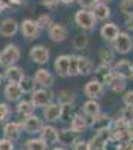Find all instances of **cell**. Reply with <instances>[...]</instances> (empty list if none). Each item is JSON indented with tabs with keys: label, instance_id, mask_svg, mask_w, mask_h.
Returning <instances> with one entry per match:
<instances>
[{
	"label": "cell",
	"instance_id": "f546056e",
	"mask_svg": "<svg viewBox=\"0 0 133 150\" xmlns=\"http://www.w3.org/2000/svg\"><path fill=\"white\" fill-rule=\"evenodd\" d=\"M106 146H108V141L103 140L99 134L93 135L91 138L88 140V147H90V150H106Z\"/></svg>",
	"mask_w": 133,
	"mask_h": 150
},
{
	"label": "cell",
	"instance_id": "9a60e30c",
	"mask_svg": "<svg viewBox=\"0 0 133 150\" xmlns=\"http://www.w3.org/2000/svg\"><path fill=\"white\" fill-rule=\"evenodd\" d=\"M112 75H114V71H112L111 65L100 63L97 68L94 69V78L97 81H100V83H103V84H109Z\"/></svg>",
	"mask_w": 133,
	"mask_h": 150
},
{
	"label": "cell",
	"instance_id": "816d5d0a",
	"mask_svg": "<svg viewBox=\"0 0 133 150\" xmlns=\"http://www.w3.org/2000/svg\"><path fill=\"white\" fill-rule=\"evenodd\" d=\"M99 2H102V3H108V5H109L111 2H114V0H99Z\"/></svg>",
	"mask_w": 133,
	"mask_h": 150
},
{
	"label": "cell",
	"instance_id": "4316f807",
	"mask_svg": "<svg viewBox=\"0 0 133 150\" xmlns=\"http://www.w3.org/2000/svg\"><path fill=\"white\" fill-rule=\"evenodd\" d=\"M126 80H127V78L120 77V75L114 74L108 86H109V89H111L114 93H121V92H124V90H126Z\"/></svg>",
	"mask_w": 133,
	"mask_h": 150
},
{
	"label": "cell",
	"instance_id": "f35d334b",
	"mask_svg": "<svg viewBox=\"0 0 133 150\" xmlns=\"http://www.w3.org/2000/svg\"><path fill=\"white\" fill-rule=\"evenodd\" d=\"M10 107L8 105V104H5V102H2L0 104V123H3L5 120H8L9 119V116H10Z\"/></svg>",
	"mask_w": 133,
	"mask_h": 150
},
{
	"label": "cell",
	"instance_id": "7c38bea8",
	"mask_svg": "<svg viewBox=\"0 0 133 150\" xmlns=\"http://www.w3.org/2000/svg\"><path fill=\"white\" fill-rule=\"evenodd\" d=\"M33 78H34L36 84L41 86V87H48V89H51L52 84H54V75L45 68H41V69L36 71Z\"/></svg>",
	"mask_w": 133,
	"mask_h": 150
},
{
	"label": "cell",
	"instance_id": "8d00e7d4",
	"mask_svg": "<svg viewBox=\"0 0 133 150\" xmlns=\"http://www.w3.org/2000/svg\"><path fill=\"white\" fill-rule=\"evenodd\" d=\"M36 23L39 24L41 29H50L51 24H52V18H51L50 14H42V15H39L38 20H36Z\"/></svg>",
	"mask_w": 133,
	"mask_h": 150
},
{
	"label": "cell",
	"instance_id": "c3c4849f",
	"mask_svg": "<svg viewBox=\"0 0 133 150\" xmlns=\"http://www.w3.org/2000/svg\"><path fill=\"white\" fill-rule=\"evenodd\" d=\"M63 5H74L75 2H78V0H60Z\"/></svg>",
	"mask_w": 133,
	"mask_h": 150
},
{
	"label": "cell",
	"instance_id": "484cf974",
	"mask_svg": "<svg viewBox=\"0 0 133 150\" xmlns=\"http://www.w3.org/2000/svg\"><path fill=\"white\" fill-rule=\"evenodd\" d=\"M91 11H93L94 17L97 18V21H99V20H100V21H105V20H108V18L111 17V8H109V5H108V3L99 2Z\"/></svg>",
	"mask_w": 133,
	"mask_h": 150
},
{
	"label": "cell",
	"instance_id": "d590c367",
	"mask_svg": "<svg viewBox=\"0 0 133 150\" xmlns=\"http://www.w3.org/2000/svg\"><path fill=\"white\" fill-rule=\"evenodd\" d=\"M75 105L74 104H67V105H63V114H62V120L64 122H70L72 119L75 117Z\"/></svg>",
	"mask_w": 133,
	"mask_h": 150
},
{
	"label": "cell",
	"instance_id": "44dd1931",
	"mask_svg": "<svg viewBox=\"0 0 133 150\" xmlns=\"http://www.w3.org/2000/svg\"><path fill=\"white\" fill-rule=\"evenodd\" d=\"M111 125H112V120L111 117L105 114V112H99L97 116H96L91 122H90V128L93 131H102V129H108V128H111Z\"/></svg>",
	"mask_w": 133,
	"mask_h": 150
},
{
	"label": "cell",
	"instance_id": "9c48e42d",
	"mask_svg": "<svg viewBox=\"0 0 133 150\" xmlns=\"http://www.w3.org/2000/svg\"><path fill=\"white\" fill-rule=\"evenodd\" d=\"M29 57L32 62H34L38 65H46L48 60H50V50L43 45H36L30 50Z\"/></svg>",
	"mask_w": 133,
	"mask_h": 150
},
{
	"label": "cell",
	"instance_id": "7dc6e473",
	"mask_svg": "<svg viewBox=\"0 0 133 150\" xmlns=\"http://www.w3.org/2000/svg\"><path fill=\"white\" fill-rule=\"evenodd\" d=\"M121 147H123V150H133V143L130 141V143H126V144H121Z\"/></svg>",
	"mask_w": 133,
	"mask_h": 150
},
{
	"label": "cell",
	"instance_id": "2e32d148",
	"mask_svg": "<svg viewBox=\"0 0 133 150\" xmlns=\"http://www.w3.org/2000/svg\"><path fill=\"white\" fill-rule=\"evenodd\" d=\"M69 62H70V56L67 54H62L57 56V59L54 60V71L58 77H69Z\"/></svg>",
	"mask_w": 133,
	"mask_h": 150
},
{
	"label": "cell",
	"instance_id": "ee69618b",
	"mask_svg": "<svg viewBox=\"0 0 133 150\" xmlns=\"http://www.w3.org/2000/svg\"><path fill=\"white\" fill-rule=\"evenodd\" d=\"M123 104L127 107H133V90H127L123 95Z\"/></svg>",
	"mask_w": 133,
	"mask_h": 150
},
{
	"label": "cell",
	"instance_id": "30bf717a",
	"mask_svg": "<svg viewBox=\"0 0 133 150\" xmlns=\"http://www.w3.org/2000/svg\"><path fill=\"white\" fill-rule=\"evenodd\" d=\"M22 123L21 122H8L5 123V126H3V135H5V138L10 140V141H15L18 140L21 134H22Z\"/></svg>",
	"mask_w": 133,
	"mask_h": 150
},
{
	"label": "cell",
	"instance_id": "74e56055",
	"mask_svg": "<svg viewBox=\"0 0 133 150\" xmlns=\"http://www.w3.org/2000/svg\"><path fill=\"white\" fill-rule=\"evenodd\" d=\"M120 117H121L123 120H126L127 123L133 122V107L124 105V107L121 108V111H120Z\"/></svg>",
	"mask_w": 133,
	"mask_h": 150
},
{
	"label": "cell",
	"instance_id": "f6af8a7d",
	"mask_svg": "<svg viewBox=\"0 0 133 150\" xmlns=\"http://www.w3.org/2000/svg\"><path fill=\"white\" fill-rule=\"evenodd\" d=\"M126 27L129 30H133V14H130V15L126 17Z\"/></svg>",
	"mask_w": 133,
	"mask_h": 150
},
{
	"label": "cell",
	"instance_id": "e0dca14e",
	"mask_svg": "<svg viewBox=\"0 0 133 150\" xmlns=\"http://www.w3.org/2000/svg\"><path fill=\"white\" fill-rule=\"evenodd\" d=\"M3 95L6 98V101L9 102H18L20 99L22 98V90H21V86L17 84V83H8L5 90H3Z\"/></svg>",
	"mask_w": 133,
	"mask_h": 150
},
{
	"label": "cell",
	"instance_id": "1f68e13d",
	"mask_svg": "<svg viewBox=\"0 0 133 150\" xmlns=\"http://www.w3.org/2000/svg\"><path fill=\"white\" fill-rule=\"evenodd\" d=\"M26 150H48V144L41 138H30L26 141Z\"/></svg>",
	"mask_w": 133,
	"mask_h": 150
},
{
	"label": "cell",
	"instance_id": "5bb4252c",
	"mask_svg": "<svg viewBox=\"0 0 133 150\" xmlns=\"http://www.w3.org/2000/svg\"><path fill=\"white\" fill-rule=\"evenodd\" d=\"M79 135L78 132H75L74 129H70V128H66V129H62V131H58V143L62 144V146H74L78 140H79Z\"/></svg>",
	"mask_w": 133,
	"mask_h": 150
},
{
	"label": "cell",
	"instance_id": "e575fe53",
	"mask_svg": "<svg viewBox=\"0 0 133 150\" xmlns=\"http://www.w3.org/2000/svg\"><path fill=\"white\" fill-rule=\"evenodd\" d=\"M76 75H79V59H78V56H70L69 77H76Z\"/></svg>",
	"mask_w": 133,
	"mask_h": 150
},
{
	"label": "cell",
	"instance_id": "ba28073f",
	"mask_svg": "<svg viewBox=\"0 0 133 150\" xmlns=\"http://www.w3.org/2000/svg\"><path fill=\"white\" fill-rule=\"evenodd\" d=\"M62 114H63V105L60 102H51L50 105H46L42 111V116L46 122H58L62 120Z\"/></svg>",
	"mask_w": 133,
	"mask_h": 150
},
{
	"label": "cell",
	"instance_id": "83f0119b",
	"mask_svg": "<svg viewBox=\"0 0 133 150\" xmlns=\"http://www.w3.org/2000/svg\"><path fill=\"white\" fill-rule=\"evenodd\" d=\"M58 102L62 104V105H67V104H75L76 101V93L74 90H70V89H63V90H60L58 95Z\"/></svg>",
	"mask_w": 133,
	"mask_h": 150
},
{
	"label": "cell",
	"instance_id": "3957f363",
	"mask_svg": "<svg viewBox=\"0 0 133 150\" xmlns=\"http://www.w3.org/2000/svg\"><path fill=\"white\" fill-rule=\"evenodd\" d=\"M75 23L76 26L82 30H93L96 27L97 18L94 17L93 11L90 9H79L75 14Z\"/></svg>",
	"mask_w": 133,
	"mask_h": 150
},
{
	"label": "cell",
	"instance_id": "8992f818",
	"mask_svg": "<svg viewBox=\"0 0 133 150\" xmlns=\"http://www.w3.org/2000/svg\"><path fill=\"white\" fill-rule=\"evenodd\" d=\"M84 95H85L88 99H100L105 95V84L97 81L96 78L90 80L85 86H84Z\"/></svg>",
	"mask_w": 133,
	"mask_h": 150
},
{
	"label": "cell",
	"instance_id": "f907efd6",
	"mask_svg": "<svg viewBox=\"0 0 133 150\" xmlns=\"http://www.w3.org/2000/svg\"><path fill=\"white\" fill-rule=\"evenodd\" d=\"M6 6H8V5L5 3V0H0V14H2V11H3Z\"/></svg>",
	"mask_w": 133,
	"mask_h": 150
},
{
	"label": "cell",
	"instance_id": "4dcf8cb0",
	"mask_svg": "<svg viewBox=\"0 0 133 150\" xmlns=\"http://www.w3.org/2000/svg\"><path fill=\"white\" fill-rule=\"evenodd\" d=\"M99 59H100L102 63H106V65L114 63V60H115V50L114 48H102L99 51Z\"/></svg>",
	"mask_w": 133,
	"mask_h": 150
},
{
	"label": "cell",
	"instance_id": "7a4b0ae2",
	"mask_svg": "<svg viewBox=\"0 0 133 150\" xmlns=\"http://www.w3.org/2000/svg\"><path fill=\"white\" fill-rule=\"evenodd\" d=\"M32 98L30 101L36 108H45L46 105H50L54 99V93L51 89L48 87H41V89H36L33 93H30Z\"/></svg>",
	"mask_w": 133,
	"mask_h": 150
},
{
	"label": "cell",
	"instance_id": "5b68a950",
	"mask_svg": "<svg viewBox=\"0 0 133 150\" xmlns=\"http://www.w3.org/2000/svg\"><path fill=\"white\" fill-rule=\"evenodd\" d=\"M20 30L22 33V36L26 38V39L29 41H34V39H38L39 35H41V27H39V24L36 23L34 20H24L21 23V26H20Z\"/></svg>",
	"mask_w": 133,
	"mask_h": 150
},
{
	"label": "cell",
	"instance_id": "d4e9b609",
	"mask_svg": "<svg viewBox=\"0 0 133 150\" xmlns=\"http://www.w3.org/2000/svg\"><path fill=\"white\" fill-rule=\"evenodd\" d=\"M70 129H74L75 132L78 134H82L84 131H85L87 128H90V123H88V119L84 116V114H75V117L72 119L70 122Z\"/></svg>",
	"mask_w": 133,
	"mask_h": 150
},
{
	"label": "cell",
	"instance_id": "d6a6232c",
	"mask_svg": "<svg viewBox=\"0 0 133 150\" xmlns=\"http://www.w3.org/2000/svg\"><path fill=\"white\" fill-rule=\"evenodd\" d=\"M88 36L85 35V33H78V35H75V38H74V41H72V45H74V48L75 50H85L87 47H88Z\"/></svg>",
	"mask_w": 133,
	"mask_h": 150
},
{
	"label": "cell",
	"instance_id": "db71d44e",
	"mask_svg": "<svg viewBox=\"0 0 133 150\" xmlns=\"http://www.w3.org/2000/svg\"><path fill=\"white\" fill-rule=\"evenodd\" d=\"M123 2H133V0H123Z\"/></svg>",
	"mask_w": 133,
	"mask_h": 150
},
{
	"label": "cell",
	"instance_id": "681fc988",
	"mask_svg": "<svg viewBox=\"0 0 133 150\" xmlns=\"http://www.w3.org/2000/svg\"><path fill=\"white\" fill-rule=\"evenodd\" d=\"M51 150H69L66 146H55V147H52Z\"/></svg>",
	"mask_w": 133,
	"mask_h": 150
},
{
	"label": "cell",
	"instance_id": "ac0fdd59",
	"mask_svg": "<svg viewBox=\"0 0 133 150\" xmlns=\"http://www.w3.org/2000/svg\"><path fill=\"white\" fill-rule=\"evenodd\" d=\"M114 74L120 75V77H124V78H132V72H133V65L127 59H121L114 63L112 66Z\"/></svg>",
	"mask_w": 133,
	"mask_h": 150
},
{
	"label": "cell",
	"instance_id": "bcb514c9",
	"mask_svg": "<svg viewBox=\"0 0 133 150\" xmlns=\"http://www.w3.org/2000/svg\"><path fill=\"white\" fill-rule=\"evenodd\" d=\"M42 3L48 8H54L57 3H60V0H42Z\"/></svg>",
	"mask_w": 133,
	"mask_h": 150
},
{
	"label": "cell",
	"instance_id": "ab89813d",
	"mask_svg": "<svg viewBox=\"0 0 133 150\" xmlns=\"http://www.w3.org/2000/svg\"><path fill=\"white\" fill-rule=\"evenodd\" d=\"M78 3L81 6V9H93L96 5L99 3V0H78Z\"/></svg>",
	"mask_w": 133,
	"mask_h": 150
},
{
	"label": "cell",
	"instance_id": "cb8c5ba5",
	"mask_svg": "<svg viewBox=\"0 0 133 150\" xmlns=\"http://www.w3.org/2000/svg\"><path fill=\"white\" fill-rule=\"evenodd\" d=\"M24 77H26V75H24L22 68H20V66H17V65L5 69V78H6L9 83H17V84H20Z\"/></svg>",
	"mask_w": 133,
	"mask_h": 150
},
{
	"label": "cell",
	"instance_id": "b9f144b4",
	"mask_svg": "<svg viewBox=\"0 0 133 150\" xmlns=\"http://www.w3.org/2000/svg\"><path fill=\"white\" fill-rule=\"evenodd\" d=\"M72 150H90V147H88V141L79 138L74 146H72Z\"/></svg>",
	"mask_w": 133,
	"mask_h": 150
},
{
	"label": "cell",
	"instance_id": "f5cc1de1",
	"mask_svg": "<svg viewBox=\"0 0 133 150\" xmlns=\"http://www.w3.org/2000/svg\"><path fill=\"white\" fill-rule=\"evenodd\" d=\"M3 77H5V75H2V74H0V84H2V81H3Z\"/></svg>",
	"mask_w": 133,
	"mask_h": 150
},
{
	"label": "cell",
	"instance_id": "60d3db41",
	"mask_svg": "<svg viewBox=\"0 0 133 150\" xmlns=\"http://www.w3.org/2000/svg\"><path fill=\"white\" fill-rule=\"evenodd\" d=\"M120 11H121L123 14H126V15L133 14V2H121V5H120Z\"/></svg>",
	"mask_w": 133,
	"mask_h": 150
},
{
	"label": "cell",
	"instance_id": "f1b7e54d",
	"mask_svg": "<svg viewBox=\"0 0 133 150\" xmlns=\"http://www.w3.org/2000/svg\"><path fill=\"white\" fill-rule=\"evenodd\" d=\"M79 75H90L94 71V63L90 57H79Z\"/></svg>",
	"mask_w": 133,
	"mask_h": 150
},
{
	"label": "cell",
	"instance_id": "8fae6325",
	"mask_svg": "<svg viewBox=\"0 0 133 150\" xmlns=\"http://www.w3.org/2000/svg\"><path fill=\"white\" fill-rule=\"evenodd\" d=\"M20 30V24L15 18H5L0 23V36L3 38H12L14 35H17V32Z\"/></svg>",
	"mask_w": 133,
	"mask_h": 150
},
{
	"label": "cell",
	"instance_id": "603a6c76",
	"mask_svg": "<svg viewBox=\"0 0 133 150\" xmlns=\"http://www.w3.org/2000/svg\"><path fill=\"white\" fill-rule=\"evenodd\" d=\"M36 107L32 104V101H26V99H20L17 102V114L21 120H24L26 117L34 114Z\"/></svg>",
	"mask_w": 133,
	"mask_h": 150
},
{
	"label": "cell",
	"instance_id": "11a10c76",
	"mask_svg": "<svg viewBox=\"0 0 133 150\" xmlns=\"http://www.w3.org/2000/svg\"><path fill=\"white\" fill-rule=\"evenodd\" d=\"M132 78H133V72H132Z\"/></svg>",
	"mask_w": 133,
	"mask_h": 150
},
{
	"label": "cell",
	"instance_id": "6da1fadb",
	"mask_svg": "<svg viewBox=\"0 0 133 150\" xmlns=\"http://www.w3.org/2000/svg\"><path fill=\"white\" fill-rule=\"evenodd\" d=\"M20 57H21V51H20L18 45L9 44L2 50V53H0V66H3L5 69L14 66V65H17Z\"/></svg>",
	"mask_w": 133,
	"mask_h": 150
},
{
	"label": "cell",
	"instance_id": "7bdbcfd3",
	"mask_svg": "<svg viewBox=\"0 0 133 150\" xmlns=\"http://www.w3.org/2000/svg\"><path fill=\"white\" fill-rule=\"evenodd\" d=\"M0 150H15L14 149V141H10L8 138L0 140Z\"/></svg>",
	"mask_w": 133,
	"mask_h": 150
},
{
	"label": "cell",
	"instance_id": "277c9868",
	"mask_svg": "<svg viewBox=\"0 0 133 150\" xmlns=\"http://www.w3.org/2000/svg\"><path fill=\"white\" fill-rule=\"evenodd\" d=\"M112 48L120 54H129L133 50V39L129 33L120 32V35L115 38V41L112 42Z\"/></svg>",
	"mask_w": 133,
	"mask_h": 150
},
{
	"label": "cell",
	"instance_id": "52a82bcc",
	"mask_svg": "<svg viewBox=\"0 0 133 150\" xmlns=\"http://www.w3.org/2000/svg\"><path fill=\"white\" fill-rule=\"evenodd\" d=\"M21 123H22L24 132H27V134H30V135L41 134V131H42L43 126H45L43 120H42L41 117H38V116H34V114H32V116L26 117L24 120H21Z\"/></svg>",
	"mask_w": 133,
	"mask_h": 150
},
{
	"label": "cell",
	"instance_id": "d6986e66",
	"mask_svg": "<svg viewBox=\"0 0 133 150\" xmlns=\"http://www.w3.org/2000/svg\"><path fill=\"white\" fill-rule=\"evenodd\" d=\"M120 35V29L115 23H106L102 26L100 29V36H102V39L106 41V42H109L112 44L115 41V38Z\"/></svg>",
	"mask_w": 133,
	"mask_h": 150
},
{
	"label": "cell",
	"instance_id": "4fadbf2b",
	"mask_svg": "<svg viewBox=\"0 0 133 150\" xmlns=\"http://www.w3.org/2000/svg\"><path fill=\"white\" fill-rule=\"evenodd\" d=\"M48 36L52 42H63L67 38V29L60 23H52L51 27L48 29Z\"/></svg>",
	"mask_w": 133,
	"mask_h": 150
},
{
	"label": "cell",
	"instance_id": "ffe728a7",
	"mask_svg": "<svg viewBox=\"0 0 133 150\" xmlns=\"http://www.w3.org/2000/svg\"><path fill=\"white\" fill-rule=\"evenodd\" d=\"M100 111V104L96 101V99H88V101H85L82 104V114L85 116L88 119V123L99 114Z\"/></svg>",
	"mask_w": 133,
	"mask_h": 150
},
{
	"label": "cell",
	"instance_id": "7402d4cb",
	"mask_svg": "<svg viewBox=\"0 0 133 150\" xmlns=\"http://www.w3.org/2000/svg\"><path fill=\"white\" fill-rule=\"evenodd\" d=\"M41 138L48 144V146H51V144H57L58 143V129L51 126V125H45L43 129L41 131Z\"/></svg>",
	"mask_w": 133,
	"mask_h": 150
},
{
	"label": "cell",
	"instance_id": "836d02e7",
	"mask_svg": "<svg viewBox=\"0 0 133 150\" xmlns=\"http://www.w3.org/2000/svg\"><path fill=\"white\" fill-rule=\"evenodd\" d=\"M20 86H21L22 93H33L36 90V86H38V84H36L33 77H24L22 81L20 83Z\"/></svg>",
	"mask_w": 133,
	"mask_h": 150
}]
</instances>
